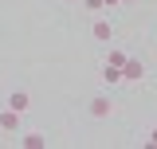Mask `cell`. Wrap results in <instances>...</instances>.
Wrapping results in <instances>:
<instances>
[{
  "label": "cell",
  "mask_w": 157,
  "mask_h": 149,
  "mask_svg": "<svg viewBox=\"0 0 157 149\" xmlns=\"http://www.w3.org/2000/svg\"><path fill=\"white\" fill-rule=\"evenodd\" d=\"M90 39L110 47V43H114V24H110L106 16H94V20H90Z\"/></svg>",
  "instance_id": "cell-1"
},
{
  "label": "cell",
  "mask_w": 157,
  "mask_h": 149,
  "mask_svg": "<svg viewBox=\"0 0 157 149\" xmlns=\"http://www.w3.org/2000/svg\"><path fill=\"white\" fill-rule=\"evenodd\" d=\"M86 114H90V118H98V122H102V118H110V114H114V102H110V94H94V98L86 102Z\"/></svg>",
  "instance_id": "cell-2"
},
{
  "label": "cell",
  "mask_w": 157,
  "mask_h": 149,
  "mask_svg": "<svg viewBox=\"0 0 157 149\" xmlns=\"http://www.w3.org/2000/svg\"><path fill=\"white\" fill-rule=\"evenodd\" d=\"M20 118H24L20 110L4 106V110H0V133H20Z\"/></svg>",
  "instance_id": "cell-3"
},
{
  "label": "cell",
  "mask_w": 157,
  "mask_h": 149,
  "mask_svg": "<svg viewBox=\"0 0 157 149\" xmlns=\"http://www.w3.org/2000/svg\"><path fill=\"white\" fill-rule=\"evenodd\" d=\"M122 78H126V82H141V78H145V63H141V59H126Z\"/></svg>",
  "instance_id": "cell-4"
},
{
  "label": "cell",
  "mask_w": 157,
  "mask_h": 149,
  "mask_svg": "<svg viewBox=\"0 0 157 149\" xmlns=\"http://www.w3.org/2000/svg\"><path fill=\"white\" fill-rule=\"evenodd\" d=\"M8 106L20 110V114H28V110H32V94H28V90H12V94H8Z\"/></svg>",
  "instance_id": "cell-5"
},
{
  "label": "cell",
  "mask_w": 157,
  "mask_h": 149,
  "mask_svg": "<svg viewBox=\"0 0 157 149\" xmlns=\"http://www.w3.org/2000/svg\"><path fill=\"white\" fill-rule=\"evenodd\" d=\"M20 145H24V149H43V145H47V137L36 133V130H28V133H20Z\"/></svg>",
  "instance_id": "cell-6"
},
{
  "label": "cell",
  "mask_w": 157,
  "mask_h": 149,
  "mask_svg": "<svg viewBox=\"0 0 157 149\" xmlns=\"http://www.w3.org/2000/svg\"><path fill=\"white\" fill-rule=\"evenodd\" d=\"M102 82H110V86H118V82H126V78H122V67H114V63H106V67H102Z\"/></svg>",
  "instance_id": "cell-7"
},
{
  "label": "cell",
  "mask_w": 157,
  "mask_h": 149,
  "mask_svg": "<svg viewBox=\"0 0 157 149\" xmlns=\"http://www.w3.org/2000/svg\"><path fill=\"white\" fill-rule=\"evenodd\" d=\"M126 51H122V47H110V55H106V63H114V67H126Z\"/></svg>",
  "instance_id": "cell-8"
},
{
  "label": "cell",
  "mask_w": 157,
  "mask_h": 149,
  "mask_svg": "<svg viewBox=\"0 0 157 149\" xmlns=\"http://www.w3.org/2000/svg\"><path fill=\"white\" fill-rule=\"evenodd\" d=\"M82 8H86L90 16H102V12H106V4H102V0H82Z\"/></svg>",
  "instance_id": "cell-9"
},
{
  "label": "cell",
  "mask_w": 157,
  "mask_h": 149,
  "mask_svg": "<svg viewBox=\"0 0 157 149\" xmlns=\"http://www.w3.org/2000/svg\"><path fill=\"white\" fill-rule=\"evenodd\" d=\"M106 4V12H114V8H122V0H102Z\"/></svg>",
  "instance_id": "cell-10"
},
{
  "label": "cell",
  "mask_w": 157,
  "mask_h": 149,
  "mask_svg": "<svg viewBox=\"0 0 157 149\" xmlns=\"http://www.w3.org/2000/svg\"><path fill=\"white\" fill-rule=\"evenodd\" d=\"M145 141H149V145H157V126L149 130V137H145Z\"/></svg>",
  "instance_id": "cell-11"
},
{
  "label": "cell",
  "mask_w": 157,
  "mask_h": 149,
  "mask_svg": "<svg viewBox=\"0 0 157 149\" xmlns=\"http://www.w3.org/2000/svg\"><path fill=\"white\" fill-rule=\"evenodd\" d=\"M67 4H82V0H67Z\"/></svg>",
  "instance_id": "cell-12"
},
{
  "label": "cell",
  "mask_w": 157,
  "mask_h": 149,
  "mask_svg": "<svg viewBox=\"0 0 157 149\" xmlns=\"http://www.w3.org/2000/svg\"><path fill=\"white\" fill-rule=\"evenodd\" d=\"M122 4H137V0H122Z\"/></svg>",
  "instance_id": "cell-13"
}]
</instances>
